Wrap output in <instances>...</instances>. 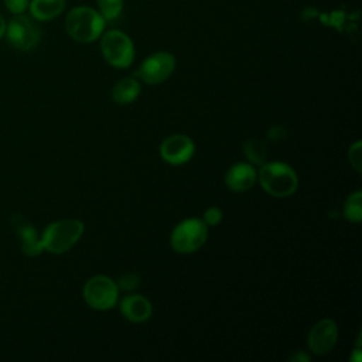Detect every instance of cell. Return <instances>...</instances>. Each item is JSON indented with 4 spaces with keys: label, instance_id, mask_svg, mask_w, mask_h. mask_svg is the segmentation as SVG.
Here are the masks:
<instances>
[{
    "label": "cell",
    "instance_id": "obj_1",
    "mask_svg": "<svg viewBox=\"0 0 362 362\" xmlns=\"http://www.w3.org/2000/svg\"><path fill=\"white\" fill-rule=\"evenodd\" d=\"M66 33L79 42H90L100 37L105 28L102 16L86 6L72 8L65 18Z\"/></svg>",
    "mask_w": 362,
    "mask_h": 362
},
{
    "label": "cell",
    "instance_id": "obj_2",
    "mask_svg": "<svg viewBox=\"0 0 362 362\" xmlns=\"http://www.w3.org/2000/svg\"><path fill=\"white\" fill-rule=\"evenodd\" d=\"M263 189L273 197H288L296 192L298 178L296 171L284 163H266L260 167L257 174Z\"/></svg>",
    "mask_w": 362,
    "mask_h": 362
},
{
    "label": "cell",
    "instance_id": "obj_3",
    "mask_svg": "<svg viewBox=\"0 0 362 362\" xmlns=\"http://www.w3.org/2000/svg\"><path fill=\"white\" fill-rule=\"evenodd\" d=\"M83 223L78 219H62L49 223L41 235L42 249L55 255L68 252L82 236Z\"/></svg>",
    "mask_w": 362,
    "mask_h": 362
},
{
    "label": "cell",
    "instance_id": "obj_4",
    "mask_svg": "<svg viewBox=\"0 0 362 362\" xmlns=\"http://www.w3.org/2000/svg\"><path fill=\"white\" fill-rule=\"evenodd\" d=\"M208 226L202 219L189 218L180 222L171 232V246L178 253H192L206 240Z\"/></svg>",
    "mask_w": 362,
    "mask_h": 362
},
{
    "label": "cell",
    "instance_id": "obj_5",
    "mask_svg": "<svg viewBox=\"0 0 362 362\" xmlns=\"http://www.w3.org/2000/svg\"><path fill=\"white\" fill-rule=\"evenodd\" d=\"M100 51L105 59L116 68H127L133 62L134 48L127 34L110 30L106 31L100 41Z\"/></svg>",
    "mask_w": 362,
    "mask_h": 362
},
{
    "label": "cell",
    "instance_id": "obj_6",
    "mask_svg": "<svg viewBox=\"0 0 362 362\" xmlns=\"http://www.w3.org/2000/svg\"><path fill=\"white\" fill-rule=\"evenodd\" d=\"M119 296L117 284L107 276H95L83 287V298L90 308L109 310L116 305Z\"/></svg>",
    "mask_w": 362,
    "mask_h": 362
},
{
    "label": "cell",
    "instance_id": "obj_7",
    "mask_svg": "<svg viewBox=\"0 0 362 362\" xmlns=\"http://www.w3.org/2000/svg\"><path fill=\"white\" fill-rule=\"evenodd\" d=\"M4 34L8 42L21 51L34 48L41 38V30L37 23L23 14H17L8 21Z\"/></svg>",
    "mask_w": 362,
    "mask_h": 362
},
{
    "label": "cell",
    "instance_id": "obj_8",
    "mask_svg": "<svg viewBox=\"0 0 362 362\" xmlns=\"http://www.w3.org/2000/svg\"><path fill=\"white\" fill-rule=\"evenodd\" d=\"M175 68V59L170 52H156L146 58L134 72L137 78L148 85H156L165 81Z\"/></svg>",
    "mask_w": 362,
    "mask_h": 362
},
{
    "label": "cell",
    "instance_id": "obj_9",
    "mask_svg": "<svg viewBox=\"0 0 362 362\" xmlns=\"http://www.w3.org/2000/svg\"><path fill=\"white\" fill-rule=\"evenodd\" d=\"M338 328L334 320L324 318L318 321L308 332V348L315 355H327L337 344Z\"/></svg>",
    "mask_w": 362,
    "mask_h": 362
},
{
    "label": "cell",
    "instance_id": "obj_10",
    "mask_svg": "<svg viewBox=\"0 0 362 362\" xmlns=\"http://www.w3.org/2000/svg\"><path fill=\"white\" fill-rule=\"evenodd\" d=\"M194 141L185 134H171L160 146V154L164 161L173 165L187 163L194 154Z\"/></svg>",
    "mask_w": 362,
    "mask_h": 362
},
{
    "label": "cell",
    "instance_id": "obj_11",
    "mask_svg": "<svg viewBox=\"0 0 362 362\" xmlns=\"http://www.w3.org/2000/svg\"><path fill=\"white\" fill-rule=\"evenodd\" d=\"M257 178V173L253 165L247 163L233 164L225 175V184L235 192H243L249 189Z\"/></svg>",
    "mask_w": 362,
    "mask_h": 362
},
{
    "label": "cell",
    "instance_id": "obj_12",
    "mask_svg": "<svg viewBox=\"0 0 362 362\" xmlns=\"http://www.w3.org/2000/svg\"><path fill=\"white\" fill-rule=\"evenodd\" d=\"M122 314L133 322H143L151 315V303L140 294H127L120 301Z\"/></svg>",
    "mask_w": 362,
    "mask_h": 362
},
{
    "label": "cell",
    "instance_id": "obj_13",
    "mask_svg": "<svg viewBox=\"0 0 362 362\" xmlns=\"http://www.w3.org/2000/svg\"><path fill=\"white\" fill-rule=\"evenodd\" d=\"M16 219V230L20 236L21 240V249L27 256H37L40 255L44 249H42V243H41V238L38 236L37 230L34 229V226L31 223H28L27 221H24L21 216H14Z\"/></svg>",
    "mask_w": 362,
    "mask_h": 362
},
{
    "label": "cell",
    "instance_id": "obj_14",
    "mask_svg": "<svg viewBox=\"0 0 362 362\" xmlns=\"http://www.w3.org/2000/svg\"><path fill=\"white\" fill-rule=\"evenodd\" d=\"M30 13L34 18L45 21L59 16L65 7V0H31Z\"/></svg>",
    "mask_w": 362,
    "mask_h": 362
},
{
    "label": "cell",
    "instance_id": "obj_15",
    "mask_svg": "<svg viewBox=\"0 0 362 362\" xmlns=\"http://www.w3.org/2000/svg\"><path fill=\"white\" fill-rule=\"evenodd\" d=\"M140 93V83L136 78H123L112 89V99L119 105L132 103Z\"/></svg>",
    "mask_w": 362,
    "mask_h": 362
},
{
    "label": "cell",
    "instance_id": "obj_16",
    "mask_svg": "<svg viewBox=\"0 0 362 362\" xmlns=\"http://www.w3.org/2000/svg\"><path fill=\"white\" fill-rule=\"evenodd\" d=\"M344 216L351 222H361L362 219V192H352L344 204Z\"/></svg>",
    "mask_w": 362,
    "mask_h": 362
},
{
    "label": "cell",
    "instance_id": "obj_17",
    "mask_svg": "<svg viewBox=\"0 0 362 362\" xmlns=\"http://www.w3.org/2000/svg\"><path fill=\"white\" fill-rule=\"evenodd\" d=\"M98 8L105 23L115 21L123 10V0H98Z\"/></svg>",
    "mask_w": 362,
    "mask_h": 362
},
{
    "label": "cell",
    "instance_id": "obj_18",
    "mask_svg": "<svg viewBox=\"0 0 362 362\" xmlns=\"http://www.w3.org/2000/svg\"><path fill=\"white\" fill-rule=\"evenodd\" d=\"M245 154L255 163H262L264 160V146L257 140H250L245 144Z\"/></svg>",
    "mask_w": 362,
    "mask_h": 362
},
{
    "label": "cell",
    "instance_id": "obj_19",
    "mask_svg": "<svg viewBox=\"0 0 362 362\" xmlns=\"http://www.w3.org/2000/svg\"><path fill=\"white\" fill-rule=\"evenodd\" d=\"M348 158H349V163L351 165L358 171L361 173L362 170V143L361 141H356L354 143L349 150H348Z\"/></svg>",
    "mask_w": 362,
    "mask_h": 362
},
{
    "label": "cell",
    "instance_id": "obj_20",
    "mask_svg": "<svg viewBox=\"0 0 362 362\" xmlns=\"http://www.w3.org/2000/svg\"><path fill=\"white\" fill-rule=\"evenodd\" d=\"M202 221L206 223V226H215L222 221V211L216 206H211L204 212Z\"/></svg>",
    "mask_w": 362,
    "mask_h": 362
},
{
    "label": "cell",
    "instance_id": "obj_21",
    "mask_svg": "<svg viewBox=\"0 0 362 362\" xmlns=\"http://www.w3.org/2000/svg\"><path fill=\"white\" fill-rule=\"evenodd\" d=\"M139 283H140L139 276H136L134 273H127V274L122 276L120 280H119V283H116V284H117L119 288L129 291V290L136 288V287L139 286Z\"/></svg>",
    "mask_w": 362,
    "mask_h": 362
},
{
    "label": "cell",
    "instance_id": "obj_22",
    "mask_svg": "<svg viewBox=\"0 0 362 362\" xmlns=\"http://www.w3.org/2000/svg\"><path fill=\"white\" fill-rule=\"evenodd\" d=\"M4 4L13 14H21L24 10H27L30 0H4Z\"/></svg>",
    "mask_w": 362,
    "mask_h": 362
},
{
    "label": "cell",
    "instance_id": "obj_23",
    "mask_svg": "<svg viewBox=\"0 0 362 362\" xmlns=\"http://www.w3.org/2000/svg\"><path fill=\"white\" fill-rule=\"evenodd\" d=\"M290 361H303V362H305V361H310V356H307V355L303 354L301 351H297L296 354H293V355L290 356Z\"/></svg>",
    "mask_w": 362,
    "mask_h": 362
},
{
    "label": "cell",
    "instance_id": "obj_24",
    "mask_svg": "<svg viewBox=\"0 0 362 362\" xmlns=\"http://www.w3.org/2000/svg\"><path fill=\"white\" fill-rule=\"evenodd\" d=\"M4 33H6V21H4L3 16L0 14V38L4 35Z\"/></svg>",
    "mask_w": 362,
    "mask_h": 362
}]
</instances>
